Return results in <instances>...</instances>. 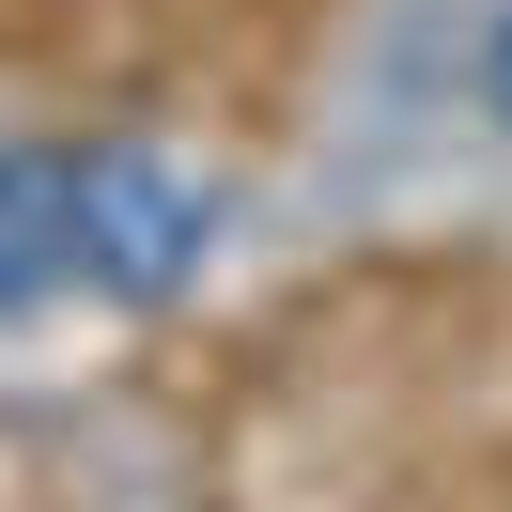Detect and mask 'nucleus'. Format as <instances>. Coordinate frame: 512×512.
Segmentation results:
<instances>
[{"label": "nucleus", "mask_w": 512, "mask_h": 512, "mask_svg": "<svg viewBox=\"0 0 512 512\" xmlns=\"http://www.w3.org/2000/svg\"><path fill=\"white\" fill-rule=\"evenodd\" d=\"M202 249H218V187L171 156H140V140H78V280L125 295V311H156V295L202 280Z\"/></svg>", "instance_id": "obj_1"}, {"label": "nucleus", "mask_w": 512, "mask_h": 512, "mask_svg": "<svg viewBox=\"0 0 512 512\" xmlns=\"http://www.w3.org/2000/svg\"><path fill=\"white\" fill-rule=\"evenodd\" d=\"M78 280V156L63 140H0V311Z\"/></svg>", "instance_id": "obj_2"}, {"label": "nucleus", "mask_w": 512, "mask_h": 512, "mask_svg": "<svg viewBox=\"0 0 512 512\" xmlns=\"http://www.w3.org/2000/svg\"><path fill=\"white\" fill-rule=\"evenodd\" d=\"M466 63H481V109L512 125V0H481V32H466Z\"/></svg>", "instance_id": "obj_3"}]
</instances>
